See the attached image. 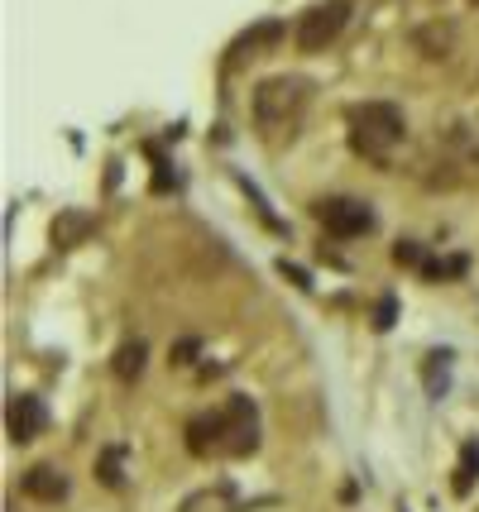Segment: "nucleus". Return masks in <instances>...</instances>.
I'll return each mask as SVG.
<instances>
[{"instance_id": "f257e3e1", "label": "nucleus", "mask_w": 479, "mask_h": 512, "mask_svg": "<svg viewBox=\"0 0 479 512\" xmlns=\"http://www.w3.org/2000/svg\"><path fill=\"white\" fill-rule=\"evenodd\" d=\"M187 450L197 460H240L259 450V407L245 393L226 398L216 412L187 422Z\"/></svg>"}, {"instance_id": "f03ea898", "label": "nucleus", "mask_w": 479, "mask_h": 512, "mask_svg": "<svg viewBox=\"0 0 479 512\" xmlns=\"http://www.w3.org/2000/svg\"><path fill=\"white\" fill-rule=\"evenodd\" d=\"M345 134H350V149L365 158V163L384 168L388 158H393V149L403 144L408 120H403V111L393 101H360V106L345 111Z\"/></svg>"}, {"instance_id": "7ed1b4c3", "label": "nucleus", "mask_w": 479, "mask_h": 512, "mask_svg": "<svg viewBox=\"0 0 479 512\" xmlns=\"http://www.w3.org/2000/svg\"><path fill=\"white\" fill-rule=\"evenodd\" d=\"M312 106V82L307 77H269L254 87V125L264 139H293L302 115Z\"/></svg>"}, {"instance_id": "20e7f679", "label": "nucleus", "mask_w": 479, "mask_h": 512, "mask_svg": "<svg viewBox=\"0 0 479 512\" xmlns=\"http://www.w3.org/2000/svg\"><path fill=\"white\" fill-rule=\"evenodd\" d=\"M350 24V0H321L312 10L297 15V29H293V44L302 53H321L326 44L341 39V29Z\"/></svg>"}, {"instance_id": "39448f33", "label": "nucleus", "mask_w": 479, "mask_h": 512, "mask_svg": "<svg viewBox=\"0 0 479 512\" xmlns=\"http://www.w3.org/2000/svg\"><path fill=\"white\" fill-rule=\"evenodd\" d=\"M317 221L331 230V235H341V240H360L374 230V206L360 197H321L317 206Z\"/></svg>"}, {"instance_id": "423d86ee", "label": "nucleus", "mask_w": 479, "mask_h": 512, "mask_svg": "<svg viewBox=\"0 0 479 512\" xmlns=\"http://www.w3.org/2000/svg\"><path fill=\"white\" fill-rule=\"evenodd\" d=\"M5 426H10V441H15V446L39 441V436L48 431L44 398H34V393H15V398H10V407H5Z\"/></svg>"}, {"instance_id": "0eeeda50", "label": "nucleus", "mask_w": 479, "mask_h": 512, "mask_svg": "<svg viewBox=\"0 0 479 512\" xmlns=\"http://www.w3.org/2000/svg\"><path fill=\"white\" fill-rule=\"evenodd\" d=\"M283 34H288V29H283L278 20L254 24V29H245V34H240V39L230 44V58H226V63L235 67V63H245V58H259V53H264V48H274Z\"/></svg>"}, {"instance_id": "6e6552de", "label": "nucleus", "mask_w": 479, "mask_h": 512, "mask_svg": "<svg viewBox=\"0 0 479 512\" xmlns=\"http://www.w3.org/2000/svg\"><path fill=\"white\" fill-rule=\"evenodd\" d=\"M24 493L39 498V503H63L68 498V474L58 465H34L24 474Z\"/></svg>"}, {"instance_id": "1a4fd4ad", "label": "nucleus", "mask_w": 479, "mask_h": 512, "mask_svg": "<svg viewBox=\"0 0 479 512\" xmlns=\"http://www.w3.org/2000/svg\"><path fill=\"white\" fill-rule=\"evenodd\" d=\"M144 340H125L120 350H115V359H111V369H115V379L120 383H135L139 374H144Z\"/></svg>"}, {"instance_id": "9d476101", "label": "nucleus", "mask_w": 479, "mask_h": 512, "mask_svg": "<svg viewBox=\"0 0 479 512\" xmlns=\"http://www.w3.org/2000/svg\"><path fill=\"white\" fill-rule=\"evenodd\" d=\"M422 383H427L432 398H446V388H451V350H432V355H427V364H422Z\"/></svg>"}, {"instance_id": "9b49d317", "label": "nucleus", "mask_w": 479, "mask_h": 512, "mask_svg": "<svg viewBox=\"0 0 479 512\" xmlns=\"http://www.w3.org/2000/svg\"><path fill=\"white\" fill-rule=\"evenodd\" d=\"M82 235H92V216H87V211H63V216L53 221V245L72 249Z\"/></svg>"}, {"instance_id": "f8f14e48", "label": "nucleus", "mask_w": 479, "mask_h": 512, "mask_svg": "<svg viewBox=\"0 0 479 512\" xmlns=\"http://www.w3.org/2000/svg\"><path fill=\"white\" fill-rule=\"evenodd\" d=\"M475 479H479V441H465V446H460V465H456V479H451V489L465 498V493L475 489Z\"/></svg>"}, {"instance_id": "ddd939ff", "label": "nucleus", "mask_w": 479, "mask_h": 512, "mask_svg": "<svg viewBox=\"0 0 479 512\" xmlns=\"http://www.w3.org/2000/svg\"><path fill=\"white\" fill-rule=\"evenodd\" d=\"M96 479H101L106 489H120V484H125V446L101 450V460H96Z\"/></svg>"}, {"instance_id": "4468645a", "label": "nucleus", "mask_w": 479, "mask_h": 512, "mask_svg": "<svg viewBox=\"0 0 479 512\" xmlns=\"http://www.w3.org/2000/svg\"><path fill=\"white\" fill-rule=\"evenodd\" d=\"M422 273H427V278H432V283H441V278H460V273H465V259H441V264H422Z\"/></svg>"}, {"instance_id": "2eb2a0df", "label": "nucleus", "mask_w": 479, "mask_h": 512, "mask_svg": "<svg viewBox=\"0 0 479 512\" xmlns=\"http://www.w3.org/2000/svg\"><path fill=\"white\" fill-rule=\"evenodd\" d=\"M393 321H398V297H379V307H374V331H393Z\"/></svg>"}, {"instance_id": "dca6fc26", "label": "nucleus", "mask_w": 479, "mask_h": 512, "mask_svg": "<svg viewBox=\"0 0 479 512\" xmlns=\"http://www.w3.org/2000/svg\"><path fill=\"white\" fill-rule=\"evenodd\" d=\"M393 264L398 268H422V249L412 245V240H398V245H393Z\"/></svg>"}, {"instance_id": "f3484780", "label": "nucleus", "mask_w": 479, "mask_h": 512, "mask_svg": "<svg viewBox=\"0 0 479 512\" xmlns=\"http://www.w3.org/2000/svg\"><path fill=\"white\" fill-rule=\"evenodd\" d=\"M278 273H283V278H288V283H293L297 292H312V273H307V268L288 264V259H278Z\"/></svg>"}, {"instance_id": "a211bd4d", "label": "nucleus", "mask_w": 479, "mask_h": 512, "mask_svg": "<svg viewBox=\"0 0 479 512\" xmlns=\"http://www.w3.org/2000/svg\"><path fill=\"white\" fill-rule=\"evenodd\" d=\"M197 350H202L197 340H183V345L173 350V364H192V355H197Z\"/></svg>"}]
</instances>
